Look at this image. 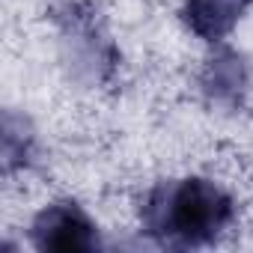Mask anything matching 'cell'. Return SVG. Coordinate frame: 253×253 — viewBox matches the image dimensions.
I'll list each match as a JSON object with an SVG mask.
<instances>
[{"mask_svg":"<svg viewBox=\"0 0 253 253\" xmlns=\"http://www.w3.org/2000/svg\"><path fill=\"white\" fill-rule=\"evenodd\" d=\"M30 238L39 250H95L98 247L95 223L72 200L45 206L33 217Z\"/></svg>","mask_w":253,"mask_h":253,"instance_id":"cell-2","label":"cell"},{"mask_svg":"<svg viewBox=\"0 0 253 253\" xmlns=\"http://www.w3.org/2000/svg\"><path fill=\"white\" fill-rule=\"evenodd\" d=\"M232 197L203 176L158 182L140 206L143 229L164 247L211 244L232 223Z\"/></svg>","mask_w":253,"mask_h":253,"instance_id":"cell-1","label":"cell"},{"mask_svg":"<svg viewBox=\"0 0 253 253\" xmlns=\"http://www.w3.org/2000/svg\"><path fill=\"white\" fill-rule=\"evenodd\" d=\"M203 95L217 107H238L247 92V66L235 51H214L200 72Z\"/></svg>","mask_w":253,"mask_h":253,"instance_id":"cell-3","label":"cell"},{"mask_svg":"<svg viewBox=\"0 0 253 253\" xmlns=\"http://www.w3.org/2000/svg\"><path fill=\"white\" fill-rule=\"evenodd\" d=\"M247 0H185L182 3V21L191 33H197L206 42L223 39L241 18Z\"/></svg>","mask_w":253,"mask_h":253,"instance_id":"cell-4","label":"cell"}]
</instances>
